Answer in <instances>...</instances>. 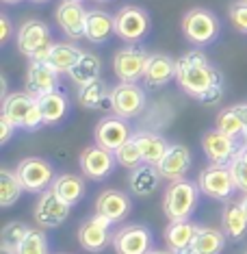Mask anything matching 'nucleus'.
<instances>
[{"instance_id":"obj_1","label":"nucleus","mask_w":247,"mask_h":254,"mask_svg":"<svg viewBox=\"0 0 247 254\" xmlns=\"http://www.w3.org/2000/svg\"><path fill=\"white\" fill-rule=\"evenodd\" d=\"M176 83L187 96L208 107L219 105L226 94L223 74L199 48L189 50L176 59Z\"/></svg>"},{"instance_id":"obj_2","label":"nucleus","mask_w":247,"mask_h":254,"mask_svg":"<svg viewBox=\"0 0 247 254\" xmlns=\"http://www.w3.org/2000/svg\"><path fill=\"white\" fill-rule=\"evenodd\" d=\"M180 28H182V35H185V39L189 44L202 48V46H210L219 39L221 20L217 18L210 9L193 7L182 15Z\"/></svg>"},{"instance_id":"obj_3","label":"nucleus","mask_w":247,"mask_h":254,"mask_svg":"<svg viewBox=\"0 0 247 254\" xmlns=\"http://www.w3.org/2000/svg\"><path fill=\"white\" fill-rule=\"evenodd\" d=\"M199 187L198 183H191L187 178L174 181L167 185L163 193V213L169 222H180V219H191V215L198 209L199 200Z\"/></svg>"},{"instance_id":"obj_4","label":"nucleus","mask_w":247,"mask_h":254,"mask_svg":"<svg viewBox=\"0 0 247 254\" xmlns=\"http://www.w3.org/2000/svg\"><path fill=\"white\" fill-rule=\"evenodd\" d=\"M2 115L15 128L24 130H37L46 124L39 100L28 91H13L7 98H2Z\"/></svg>"},{"instance_id":"obj_5","label":"nucleus","mask_w":247,"mask_h":254,"mask_svg":"<svg viewBox=\"0 0 247 254\" xmlns=\"http://www.w3.org/2000/svg\"><path fill=\"white\" fill-rule=\"evenodd\" d=\"M52 33L42 20H26L18 28V50L28 61H46L52 50Z\"/></svg>"},{"instance_id":"obj_6","label":"nucleus","mask_w":247,"mask_h":254,"mask_svg":"<svg viewBox=\"0 0 247 254\" xmlns=\"http://www.w3.org/2000/svg\"><path fill=\"white\" fill-rule=\"evenodd\" d=\"M152 18L139 4H124L115 13V35L126 44H139L150 33Z\"/></svg>"},{"instance_id":"obj_7","label":"nucleus","mask_w":247,"mask_h":254,"mask_svg":"<svg viewBox=\"0 0 247 254\" xmlns=\"http://www.w3.org/2000/svg\"><path fill=\"white\" fill-rule=\"evenodd\" d=\"M150 61V53L139 44H128L113 57V72L119 83H137L143 78Z\"/></svg>"},{"instance_id":"obj_8","label":"nucleus","mask_w":247,"mask_h":254,"mask_svg":"<svg viewBox=\"0 0 247 254\" xmlns=\"http://www.w3.org/2000/svg\"><path fill=\"white\" fill-rule=\"evenodd\" d=\"M198 187L206 198L217 200V202H228L232 193L237 191L234 178L230 174L228 165H206L198 176Z\"/></svg>"},{"instance_id":"obj_9","label":"nucleus","mask_w":247,"mask_h":254,"mask_svg":"<svg viewBox=\"0 0 247 254\" xmlns=\"http://www.w3.org/2000/svg\"><path fill=\"white\" fill-rule=\"evenodd\" d=\"M113 222L100 213H94L78 226V244L83 250L91 254H100L106 250V246H113V235L111 233Z\"/></svg>"},{"instance_id":"obj_10","label":"nucleus","mask_w":247,"mask_h":254,"mask_svg":"<svg viewBox=\"0 0 247 254\" xmlns=\"http://www.w3.org/2000/svg\"><path fill=\"white\" fill-rule=\"evenodd\" d=\"M18 176L22 185H24V191L28 193H44L46 189L52 187L54 181V167L48 159L44 157H26L18 163Z\"/></svg>"},{"instance_id":"obj_11","label":"nucleus","mask_w":247,"mask_h":254,"mask_svg":"<svg viewBox=\"0 0 247 254\" xmlns=\"http://www.w3.org/2000/svg\"><path fill=\"white\" fill-rule=\"evenodd\" d=\"M146 91L137 83H117L111 87V111L124 120L139 118L146 109Z\"/></svg>"},{"instance_id":"obj_12","label":"nucleus","mask_w":247,"mask_h":254,"mask_svg":"<svg viewBox=\"0 0 247 254\" xmlns=\"http://www.w3.org/2000/svg\"><path fill=\"white\" fill-rule=\"evenodd\" d=\"M152 244L154 235L146 224H126L113 235L115 254H148Z\"/></svg>"},{"instance_id":"obj_13","label":"nucleus","mask_w":247,"mask_h":254,"mask_svg":"<svg viewBox=\"0 0 247 254\" xmlns=\"http://www.w3.org/2000/svg\"><path fill=\"white\" fill-rule=\"evenodd\" d=\"M78 165H80V172H83L85 178L100 183V181H104L106 176L113 174L117 161H115L113 150H106L96 143V146H87L80 152Z\"/></svg>"},{"instance_id":"obj_14","label":"nucleus","mask_w":247,"mask_h":254,"mask_svg":"<svg viewBox=\"0 0 247 254\" xmlns=\"http://www.w3.org/2000/svg\"><path fill=\"white\" fill-rule=\"evenodd\" d=\"M70 209L72 206L63 202L52 189H46L44 193H39V200L35 202L33 217H35L37 226L42 228H59L70 217Z\"/></svg>"},{"instance_id":"obj_15","label":"nucleus","mask_w":247,"mask_h":254,"mask_svg":"<svg viewBox=\"0 0 247 254\" xmlns=\"http://www.w3.org/2000/svg\"><path fill=\"white\" fill-rule=\"evenodd\" d=\"M241 146L243 143L239 139L223 135L217 128H210L202 135V150H204L206 159H208V163L212 165H230V161L239 154Z\"/></svg>"},{"instance_id":"obj_16","label":"nucleus","mask_w":247,"mask_h":254,"mask_svg":"<svg viewBox=\"0 0 247 254\" xmlns=\"http://www.w3.org/2000/svg\"><path fill=\"white\" fill-rule=\"evenodd\" d=\"M133 135L135 132L130 128L128 120L119 118V115H104V118L96 124V130H94L96 143L106 150H117L128 139H133Z\"/></svg>"},{"instance_id":"obj_17","label":"nucleus","mask_w":247,"mask_h":254,"mask_svg":"<svg viewBox=\"0 0 247 254\" xmlns=\"http://www.w3.org/2000/svg\"><path fill=\"white\" fill-rule=\"evenodd\" d=\"M87 13L89 11L83 7V2H74V0H63L54 11V20L63 35L72 42L85 39V26H87Z\"/></svg>"},{"instance_id":"obj_18","label":"nucleus","mask_w":247,"mask_h":254,"mask_svg":"<svg viewBox=\"0 0 247 254\" xmlns=\"http://www.w3.org/2000/svg\"><path fill=\"white\" fill-rule=\"evenodd\" d=\"M193 157H191V150H189L185 143H169V150L165 152L163 161L156 165L163 181H182L187 176V172L191 170Z\"/></svg>"},{"instance_id":"obj_19","label":"nucleus","mask_w":247,"mask_h":254,"mask_svg":"<svg viewBox=\"0 0 247 254\" xmlns=\"http://www.w3.org/2000/svg\"><path fill=\"white\" fill-rule=\"evenodd\" d=\"M59 76L61 74L50 65L48 61H31L26 70V91L35 98L48 94V91L59 89Z\"/></svg>"},{"instance_id":"obj_20","label":"nucleus","mask_w":247,"mask_h":254,"mask_svg":"<svg viewBox=\"0 0 247 254\" xmlns=\"http://www.w3.org/2000/svg\"><path fill=\"white\" fill-rule=\"evenodd\" d=\"M133 211V200L122 189H104L96 198V213L108 217L111 222H124Z\"/></svg>"},{"instance_id":"obj_21","label":"nucleus","mask_w":247,"mask_h":254,"mask_svg":"<svg viewBox=\"0 0 247 254\" xmlns=\"http://www.w3.org/2000/svg\"><path fill=\"white\" fill-rule=\"evenodd\" d=\"M199 224L191 219H180V222H169L165 228V244L167 250L174 254H193V241L198 235Z\"/></svg>"},{"instance_id":"obj_22","label":"nucleus","mask_w":247,"mask_h":254,"mask_svg":"<svg viewBox=\"0 0 247 254\" xmlns=\"http://www.w3.org/2000/svg\"><path fill=\"white\" fill-rule=\"evenodd\" d=\"M160 181H163V176H160L156 165L141 163L139 167L130 170L128 189H130V193L133 195H137V198H150V195L156 193Z\"/></svg>"},{"instance_id":"obj_23","label":"nucleus","mask_w":247,"mask_h":254,"mask_svg":"<svg viewBox=\"0 0 247 254\" xmlns=\"http://www.w3.org/2000/svg\"><path fill=\"white\" fill-rule=\"evenodd\" d=\"M143 80L148 87H165L167 83L176 80V59L165 53H152Z\"/></svg>"},{"instance_id":"obj_24","label":"nucleus","mask_w":247,"mask_h":254,"mask_svg":"<svg viewBox=\"0 0 247 254\" xmlns=\"http://www.w3.org/2000/svg\"><path fill=\"white\" fill-rule=\"evenodd\" d=\"M221 230L230 241H241L247 235V213L241 200H228L221 211Z\"/></svg>"},{"instance_id":"obj_25","label":"nucleus","mask_w":247,"mask_h":254,"mask_svg":"<svg viewBox=\"0 0 247 254\" xmlns=\"http://www.w3.org/2000/svg\"><path fill=\"white\" fill-rule=\"evenodd\" d=\"M133 139L143 157V163H150V165H158L163 161L165 152L169 150V141L150 130H135Z\"/></svg>"},{"instance_id":"obj_26","label":"nucleus","mask_w":247,"mask_h":254,"mask_svg":"<svg viewBox=\"0 0 247 254\" xmlns=\"http://www.w3.org/2000/svg\"><path fill=\"white\" fill-rule=\"evenodd\" d=\"M78 105L87 111H102V109H111V87L106 80L98 78L87 85L78 87Z\"/></svg>"},{"instance_id":"obj_27","label":"nucleus","mask_w":247,"mask_h":254,"mask_svg":"<svg viewBox=\"0 0 247 254\" xmlns=\"http://www.w3.org/2000/svg\"><path fill=\"white\" fill-rule=\"evenodd\" d=\"M115 33V15L102 9H91L87 13V26H85V39L91 44H106Z\"/></svg>"},{"instance_id":"obj_28","label":"nucleus","mask_w":247,"mask_h":254,"mask_svg":"<svg viewBox=\"0 0 247 254\" xmlns=\"http://www.w3.org/2000/svg\"><path fill=\"white\" fill-rule=\"evenodd\" d=\"M50 189H52V191L59 195L63 202H67L70 206H74V204H78V202L85 198V193H87V183H85L83 176L72 174V172H65V174L54 176L52 187Z\"/></svg>"},{"instance_id":"obj_29","label":"nucleus","mask_w":247,"mask_h":254,"mask_svg":"<svg viewBox=\"0 0 247 254\" xmlns=\"http://www.w3.org/2000/svg\"><path fill=\"white\" fill-rule=\"evenodd\" d=\"M67 76H70V80L76 85V87L87 85V83H91V80L102 78V61H100V57H98L96 53H87V50H85V53L80 55L78 63L72 67L70 72H67Z\"/></svg>"},{"instance_id":"obj_30","label":"nucleus","mask_w":247,"mask_h":254,"mask_svg":"<svg viewBox=\"0 0 247 254\" xmlns=\"http://www.w3.org/2000/svg\"><path fill=\"white\" fill-rule=\"evenodd\" d=\"M39 109L44 113V122L48 126L59 124L63 118L67 115V109H70V102H67V96L63 94L61 89L48 91V94L39 96Z\"/></svg>"},{"instance_id":"obj_31","label":"nucleus","mask_w":247,"mask_h":254,"mask_svg":"<svg viewBox=\"0 0 247 254\" xmlns=\"http://www.w3.org/2000/svg\"><path fill=\"white\" fill-rule=\"evenodd\" d=\"M83 53L85 50H80L76 44L59 42V44L52 46V50H50V55H48V59L46 61H48L59 74H67L78 63V59H80V55Z\"/></svg>"},{"instance_id":"obj_32","label":"nucleus","mask_w":247,"mask_h":254,"mask_svg":"<svg viewBox=\"0 0 247 254\" xmlns=\"http://www.w3.org/2000/svg\"><path fill=\"white\" fill-rule=\"evenodd\" d=\"M226 239L228 237L223 230L199 224L193 241V254H221L223 248H226Z\"/></svg>"},{"instance_id":"obj_33","label":"nucleus","mask_w":247,"mask_h":254,"mask_svg":"<svg viewBox=\"0 0 247 254\" xmlns=\"http://www.w3.org/2000/svg\"><path fill=\"white\" fill-rule=\"evenodd\" d=\"M215 128L221 130L223 135H228V137L243 139L247 122L243 120V115L239 113L237 105H234V107H228V109H223V111H219V115H217V120H215Z\"/></svg>"},{"instance_id":"obj_34","label":"nucleus","mask_w":247,"mask_h":254,"mask_svg":"<svg viewBox=\"0 0 247 254\" xmlns=\"http://www.w3.org/2000/svg\"><path fill=\"white\" fill-rule=\"evenodd\" d=\"M22 191H24V185H22L18 172L2 167L0 170V206H4V209L13 206L20 200Z\"/></svg>"},{"instance_id":"obj_35","label":"nucleus","mask_w":247,"mask_h":254,"mask_svg":"<svg viewBox=\"0 0 247 254\" xmlns=\"http://www.w3.org/2000/svg\"><path fill=\"white\" fill-rule=\"evenodd\" d=\"M18 254H50V244L44 230L31 228L18 246Z\"/></svg>"},{"instance_id":"obj_36","label":"nucleus","mask_w":247,"mask_h":254,"mask_svg":"<svg viewBox=\"0 0 247 254\" xmlns=\"http://www.w3.org/2000/svg\"><path fill=\"white\" fill-rule=\"evenodd\" d=\"M113 152H115L117 165L126 167V170H135V167H139L143 163V157H141L139 148H137L135 139H128L124 146H119L117 150H113Z\"/></svg>"},{"instance_id":"obj_37","label":"nucleus","mask_w":247,"mask_h":254,"mask_svg":"<svg viewBox=\"0 0 247 254\" xmlns=\"http://www.w3.org/2000/svg\"><path fill=\"white\" fill-rule=\"evenodd\" d=\"M28 230H31V226H26V224H22V222H9L7 226L2 228V235H0V239H2L4 246L15 248V250H18V246L22 244V239L26 237Z\"/></svg>"},{"instance_id":"obj_38","label":"nucleus","mask_w":247,"mask_h":254,"mask_svg":"<svg viewBox=\"0 0 247 254\" xmlns=\"http://www.w3.org/2000/svg\"><path fill=\"white\" fill-rule=\"evenodd\" d=\"M228 18H230V24L234 26V31L247 35V2L245 0H237V2L230 4Z\"/></svg>"},{"instance_id":"obj_39","label":"nucleus","mask_w":247,"mask_h":254,"mask_svg":"<svg viewBox=\"0 0 247 254\" xmlns=\"http://www.w3.org/2000/svg\"><path fill=\"white\" fill-rule=\"evenodd\" d=\"M228 167H230V174H232V178H234L237 189L247 193V161L241 157V154H237V157L230 161Z\"/></svg>"},{"instance_id":"obj_40","label":"nucleus","mask_w":247,"mask_h":254,"mask_svg":"<svg viewBox=\"0 0 247 254\" xmlns=\"http://www.w3.org/2000/svg\"><path fill=\"white\" fill-rule=\"evenodd\" d=\"M13 130H18L13 124L9 122L4 115H0V146H4L9 139H11V135H13Z\"/></svg>"},{"instance_id":"obj_41","label":"nucleus","mask_w":247,"mask_h":254,"mask_svg":"<svg viewBox=\"0 0 247 254\" xmlns=\"http://www.w3.org/2000/svg\"><path fill=\"white\" fill-rule=\"evenodd\" d=\"M11 33H13V26H11V20L7 18V15H0V44H7L11 39Z\"/></svg>"},{"instance_id":"obj_42","label":"nucleus","mask_w":247,"mask_h":254,"mask_svg":"<svg viewBox=\"0 0 247 254\" xmlns=\"http://www.w3.org/2000/svg\"><path fill=\"white\" fill-rule=\"evenodd\" d=\"M7 78L0 76V98H7Z\"/></svg>"},{"instance_id":"obj_43","label":"nucleus","mask_w":247,"mask_h":254,"mask_svg":"<svg viewBox=\"0 0 247 254\" xmlns=\"http://www.w3.org/2000/svg\"><path fill=\"white\" fill-rule=\"evenodd\" d=\"M0 254H18V250L15 248H9V246H0Z\"/></svg>"},{"instance_id":"obj_44","label":"nucleus","mask_w":247,"mask_h":254,"mask_svg":"<svg viewBox=\"0 0 247 254\" xmlns=\"http://www.w3.org/2000/svg\"><path fill=\"white\" fill-rule=\"evenodd\" d=\"M239 154H241V157H243V159L247 161V143H243V146H241V150H239Z\"/></svg>"},{"instance_id":"obj_45","label":"nucleus","mask_w":247,"mask_h":254,"mask_svg":"<svg viewBox=\"0 0 247 254\" xmlns=\"http://www.w3.org/2000/svg\"><path fill=\"white\" fill-rule=\"evenodd\" d=\"M148 254H174V252H169V250H154V248H152Z\"/></svg>"},{"instance_id":"obj_46","label":"nucleus","mask_w":247,"mask_h":254,"mask_svg":"<svg viewBox=\"0 0 247 254\" xmlns=\"http://www.w3.org/2000/svg\"><path fill=\"white\" fill-rule=\"evenodd\" d=\"M241 204H243V209L247 213V193H243V198H241Z\"/></svg>"},{"instance_id":"obj_47","label":"nucleus","mask_w":247,"mask_h":254,"mask_svg":"<svg viewBox=\"0 0 247 254\" xmlns=\"http://www.w3.org/2000/svg\"><path fill=\"white\" fill-rule=\"evenodd\" d=\"M4 4H18V2H22V0H2Z\"/></svg>"},{"instance_id":"obj_48","label":"nucleus","mask_w":247,"mask_h":254,"mask_svg":"<svg viewBox=\"0 0 247 254\" xmlns=\"http://www.w3.org/2000/svg\"><path fill=\"white\" fill-rule=\"evenodd\" d=\"M31 2H35V4H46V2H50V0H31Z\"/></svg>"},{"instance_id":"obj_49","label":"nucleus","mask_w":247,"mask_h":254,"mask_svg":"<svg viewBox=\"0 0 247 254\" xmlns=\"http://www.w3.org/2000/svg\"><path fill=\"white\" fill-rule=\"evenodd\" d=\"M243 143H247V128H245V132H243Z\"/></svg>"},{"instance_id":"obj_50","label":"nucleus","mask_w":247,"mask_h":254,"mask_svg":"<svg viewBox=\"0 0 247 254\" xmlns=\"http://www.w3.org/2000/svg\"><path fill=\"white\" fill-rule=\"evenodd\" d=\"M96 2H111V0H96Z\"/></svg>"},{"instance_id":"obj_51","label":"nucleus","mask_w":247,"mask_h":254,"mask_svg":"<svg viewBox=\"0 0 247 254\" xmlns=\"http://www.w3.org/2000/svg\"><path fill=\"white\" fill-rule=\"evenodd\" d=\"M74 2H83V0H74Z\"/></svg>"},{"instance_id":"obj_52","label":"nucleus","mask_w":247,"mask_h":254,"mask_svg":"<svg viewBox=\"0 0 247 254\" xmlns=\"http://www.w3.org/2000/svg\"><path fill=\"white\" fill-rule=\"evenodd\" d=\"M61 254H65V252H61Z\"/></svg>"},{"instance_id":"obj_53","label":"nucleus","mask_w":247,"mask_h":254,"mask_svg":"<svg viewBox=\"0 0 247 254\" xmlns=\"http://www.w3.org/2000/svg\"><path fill=\"white\" fill-rule=\"evenodd\" d=\"M245 2H247V0H245Z\"/></svg>"},{"instance_id":"obj_54","label":"nucleus","mask_w":247,"mask_h":254,"mask_svg":"<svg viewBox=\"0 0 247 254\" xmlns=\"http://www.w3.org/2000/svg\"><path fill=\"white\" fill-rule=\"evenodd\" d=\"M245 254H247V252H245Z\"/></svg>"}]
</instances>
